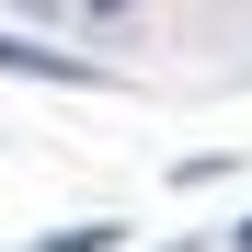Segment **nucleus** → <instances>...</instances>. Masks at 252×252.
<instances>
[{
	"label": "nucleus",
	"instance_id": "nucleus-1",
	"mask_svg": "<svg viewBox=\"0 0 252 252\" xmlns=\"http://www.w3.org/2000/svg\"><path fill=\"white\" fill-rule=\"evenodd\" d=\"M92 12H126V0H92Z\"/></svg>",
	"mask_w": 252,
	"mask_h": 252
},
{
	"label": "nucleus",
	"instance_id": "nucleus-2",
	"mask_svg": "<svg viewBox=\"0 0 252 252\" xmlns=\"http://www.w3.org/2000/svg\"><path fill=\"white\" fill-rule=\"evenodd\" d=\"M241 252H252V218H241Z\"/></svg>",
	"mask_w": 252,
	"mask_h": 252
}]
</instances>
